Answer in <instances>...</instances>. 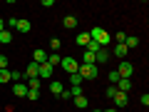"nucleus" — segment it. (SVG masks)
<instances>
[{
  "label": "nucleus",
  "instance_id": "nucleus-1",
  "mask_svg": "<svg viewBox=\"0 0 149 112\" xmlns=\"http://www.w3.org/2000/svg\"><path fill=\"white\" fill-rule=\"evenodd\" d=\"M90 37L100 45V48H107V45L112 43V35L104 30V27H92V30H90Z\"/></svg>",
  "mask_w": 149,
  "mask_h": 112
},
{
  "label": "nucleus",
  "instance_id": "nucleus-2",
  "mask_svg": "<svg viewBox=\"0 0 149 112\" xmlns=\"http://www.w3.org/2000/svg\"><path fill=\"white\" fill-rule=\"evenodd\" d=\"M97 72H100L97 65H80V70H77V75H80L82 80H95Z\"/></svg>",
  "mask_w": 149,
  "mask_h": 112
},
{
  "label": "nucleus",
  "instance_id": "nucleus-3",
  "mask_svg": "<svg viewBox=\"0 0 149 112\" xmlns=\"http://www.w3.org/2000/svg\"><path fill=\"white\" fill-rule=\"evenodd\" d=\"M60 67H62L67 75H74L77 70H80V62H77L74 57H70V55H67V57H62V60H60Z\"/></svg>",
  "mask_w": 149,
  "mask_h": 112
},
{
  "label": "nucleus",
  "instance_id": "nucleus-4",
  "mask_svg": "<svg viewBox=\"0 0 149 112\" xmlns=\"http://www.w3.org/2000/svg\"><path fill=\"white\" fill-rule=\"evenodd\" d=\"M132 72H134L132 62H127V60H122V62H119V67H117V75L122 77V80H129V77H132Z\"/></svg>",
  "mask_w": 149,
  "mask_h": 112
},
{
  "label": "nucleus",
  "instance_id": "nucleus-5",
  "mask_svg": "<svg viewBox=\"0 0 149 112\" xmlns=\"http://www.w3.org/2000/svg\"><path fill=\"white\" fill-rule=\"evenodd\" d=\"M52 72H55V67H52L50 62H42L40 67H37V77H40V80H50Z\"/></svg>",
  "mask_w": 149,
  "mask_h": 112
},
{
  "label": "nucleus",
  "instance_id": "nucleus-6",
  "mask_svg": "<svg viewBox=\"0 0 149 112\" xmlns=\"http://www.w3.org/2000/svg\"><path fill=\"white\" fill-rule=\"evenodd\" d=\"M107 60H109V50H104V48H100L95 52V65L100 67V65H107Z\"/></svg>",
  "mask_w": 149,
  "mask_h": 112
},
{
  "label": "nucleus",
  "instance_id": "nucleus-7",
  "mask_svg": "<svg viewBox=\"0 0 149 112\" xmlns=\"http://www.w3.org/2000/svg\"><path fill=\"white\" fill-rule=\"evenodd\" d=\"M32 62H37V65L47 62V52H45L42 48H35V50H32Z\"/></svg>",
  "mask_w": 149,
  "mask_h": 112
},
{
  "label": "nucleus",
  "instance_id": "nucleus-8",
  "mask_svg": "<svg viewBox=\"0 0 149 112\" xmlns=\"http://www.w3.org/2000/svg\"><path fill=\"white\" fill-rule=\"evenodd\" d=\"M37 67H40L37 62H30V65L25 67V82H27V80H35V77H37Z\"/></svg>",
  "mask_w": 149,
  "mask_h": 112
},
{
  "label": "nucleus",
  "instance_id": "nucleus-9",
  "mask_svg": "<svg viewBox=\"0 0 149 112\" xmlns=\"http://www.w3.org/2000/svg\"><path fill=\"white\" fill-rule=\"evenodd\" d=\"M13 92H15V97H25L27 95V82H15L13 85Z\"/></svg>",
  "mask_w": 149,
  "mask_h": 112
},
{
  "label": "nucleus",
  "instance_id": "nucleus-10",
  "mask_svg": "<svg viewBox=\"0 0 149 112\" xmlns=\"http://www.w3.org/2000/svg\"><path fill=\"white\" fill-rule=\"evenodd\" d=\"M90 40H92V37H90V32H80V35L74 37V43L80 45V48H82V50H85V48H87V45H90Z\"/></svg>",
  "mask_w": 149,
  "mask_h": 112
},
{
  "label": "nucleus",
  "instance_id": "nucleus-11",
  "mask_svg": "<svg viewBox=\"0 0 149 112\" xmlns=\"http://www.w3.org/2000/svg\"><path fill=\"white\" fill-rule=\"evenodd\" d=\"M114 87H117V92H124V95H127V92L132 90V80H122V77H119V82Z\"/></svg>",
  "mask_w": 149,
  "mask_h": 112
},
{
  "label": "nucleus",
  "instance_id": "nucleus-12",
  "mask_svg": "<svg viewBox=\"0 0 149 112\" xmlns=\"http://www.w3.org/2000/svg\"><path fill=\"white\" fill-rule=\"evenodd\" d=\"M112 100H114V105H117V107H127V95H124V92H117V95H114V97H112Z\"/></svg>",
  "mask_w": 149,
  "mask_h": 112
},
{
  "label": "nucleus",
  "instance_id": "nucleus-13",
  "mask_svg": "<svg viewBox=\"0 0 149 112\" xmlns=\"http://www.w3.org/2000/svg\"><path fill=\"white\" fill-rule=\"evenodd\" d=\"M62 25H65V30H72V27H77V18H74V15H67V18L62 20Z\"/></svg>",
  "mask_w": 149,
  "mask_h": 112
},
{
  "label": "nucleus",
  "instance_id": "nucleus-14",
  "mask_svg": "<svg viewBox=\"0 0 149 112\" xmlns=\"http://www.w3.org/2000/svg\"><path fill=\"white\" fill-rule=\"evenodd\" d=\"M17 30H20V32H25V35H27V32H30L32 30V25H30V20H17Z\"/></svg>",
  "mask_w": 149,
  "mask_h": 112
},
{
  "label": "nucleus",
  "instance_id": "nucleus-15",
  "mask_svg": "<svg viewBox=\"0 0 149 112\" xmlns=\"http://www.w3.org/2000/svg\"><path fill=\"white\" fill-rule=\"evenodd\" d=\"M13 43V32L10 30H3L0 32V45H10Z\"/></svg>",
  "mask_w": 149,
  "mask_h": 112
},
{
  "label": "nucleus",
  "instance_id": "nucleus-16",
  "mask_svg": "<svg viewBox=\"0 0 149 112\" xmlns=\"http://www.w3.org/2000/svg\"><path fill=\"white\" fill-rule=\"evenodd\" d=\"M137 45H139V37L127 35V40H124V48H127V50H132V48H137Z\"/></svg>",
  "mask_w": 149,
  "mask_h": 112
},
{
  "label": "nucleus",
  "instance_id": "nucleus-17",
  "mask_svg": "<svg viewBox=\"0 0 149 112\" xmlns=\"http://www.w3.org/2000/svg\"><path fill=\"white\" fill-rule=\"evenodd\" d=\"M50 90H52V95L60 97V92L65 90V85H62V82H57V80H52V82H50Z\"/></svg>",
  "mask_w": 149,
  "mask_h": 112
},
{
  "label": "nucleus",
  "instance_id": "nucleus-18",
  "mask_svg": "<svg viewBox=\"0 0 149 112\" xmlns=\"http://www.w3.org/2000/svg\"><path fill=\"white\" fill-rule=\"evenodd\" d=\"M72 100H74V107H80V110L90 107V105H87V97H85V95H80V97H72Z\"/></svg>",
  "mask_w": 149,
  "mask_h": 112
},
{
  "label": "nucleus",
  "instance_id": "nucleus-19",
  "mask_svg": "<svg viewBox=\"0 0 149 112\" xmlns=\"http://www.w3.org/2000/svg\"><path fill=\"white\" fill-rule=\"evenodd\" d=\"M10 82L15 85V82H22V72L20 70H10Z\"/></svg>",
  "mask_w": 149,
  "mask_h": 112
},
{
  "label": "nucleus",
  "instance_id": "nucleus-20",
  "mask_svg": "<svg viewBox=\"0 0 149 112\" xmlns=\"http://www.w3.org/2000/svg\"><path fill=\"white\" fill-rule=\"evenodd\" d=\"M112 52L117 55V57H122V60H124V55H127V52H129V50H127V48H124V45H117V48L112 50Z\"/></svg>",
  "mask_w": 149,
  "mask_h": 112
},
{
  "label": "nucleus",
  "instance_id": "nucleus-21",
  "mask_svg": "<svg viewBox=\"0 0 149 112\" xmlns=\"http://www.w3.org/2000/svg\"><path fill=\"white\" fill-rule=\"evenodd\" d=\"M70 82H72V87H80V85H82V82H85V80H82L80 75L74 72V75H70Z\"/></svg>",
  "mask_w": 149,
  "mask_h": 112
},
{
  "label": "nucleus",
  "instance_id": "nucleus-22",
  "mask_svg": "<svg viewBox=\"0 0 149 112\" xmlns=\"http://www.w3.org/2000/svg\"><path fill=\"white\" fill-rule=\"evenodd\" d=\"M60 48H62V43H60V37H52V40H50V50H52V52H57Z\"/></svg>",
  "mask_w": 149,
  "mask_h": 112
},
{
  "label": "nucleus",
  "instance_id": "nucleus-23",
  "mask_svg": "<svg viewBox=\"0 0 149 112\" xmlns=\"http://www.w3.org/2000/svg\"><path fill=\"white\" fill-rule=\"evenodd\" d=\"M10 82V70H0V85Z\"/></svg>",
  "mask_w": 149,
  "mask_h": 112
},
{
  "label": "nucleus",
  "instance_id": "nucleus-24",
  "mask_svg": "<svg viewBox=\"0 0 149 112\" xmlns=\"http://www.w3.org/2000/svg\"><path fill=\"white\" fill-rule=\"evenodd\" d=\"M60 60H62V57H60L57 52H52V55H47V62L52 65V67H55V65H60Z\"/></svg>",
  "mask_w": 149,
  "mask_h": 112
},
{
  "label": "nucleus",
  "instance_id": "nucleus-25",
  "mask_svg": "<svg viewBox=\"0 0 149 112\" xmlns=\"http://www.w3.org/2000/svg\"><path fill=\"white\" fill-rule=\"evenodd\" d=\"M27 100H37V97H40V90H32V87H27Z\"/></svg>",
  "mask_w": 149,
  "mask_h": 112
},
{
  "label": "nucleus",
  "instance_id": "nucleus-26",
  "mask_svg": "<svg viewBox=\"0 0 149 112\" xmlns=\"http://www.w3.org/2000/svg\"><path fill=\"white\" fill-rule=\"evenodd\" d=\"M82 65H95V55L85 50V60H82Z\"/></svg>",
  "mask_w": 149,
  "mask_h": 112
},
{
  "label": "nucleus",
  "instance_id": "nucleus-27",
  "mask_svg": "<svg viewBox=\"0 0 149 112\" xmlns=\"http://www.w3.org/2000/svg\"><path fill=\"white\" fill-rule=\"evenodd\" d=\"M85 50H87V52H92V55H95V52H97V50H100V45H97V43H95V40H90V45H87V48H85Z\"/></svg>",
  "mask_w": 149,
  "mask_h": 112
},
{
  "label": "nucleus",
  "instance_id": "nucleus-28",
  "mask_svg": "<svg viewBox=\"0 0 149 112\" xmlns=\"http://www.w3.org/2000/svg\"><path fill=\"white\" fill-rule=\"evenodd\" d=\"M114 95H117V87H114V85H112V87H107V90H104V97H109V100H112Z\"/></svg>",
  "mask_w": 149,
  "mask_h": 112
},
{
  "label": "nucleus",
  "instance_id": "nucleus-29",
  "mask_svg": "<svg viewBox=\"0 0 149 112\" xmlns=\"http://www.w3.org/2000/svg\"><path fill=\"white\" fill-rule=\"evenodd\" d=\"M109 82H112V85H117V82H119V75H117V70H112V72H109Z\"/></svg>",
  "mask_w": 149,
  "mask_h": 112
},
{
  "label": "nucleus",
  "instance_id": "nucleus-30",
  "mask_svg": "<svg viewBox=\"0 0 149 112\" xmlns=\"http://www.w3.org/2000/svg\"><path fill=\"white\" fill-rule=\"evenodd\" d=\"M0 70H8V57L5 55H0Z\"/></svg>",
  "mask_w": 149,
  "mask_h": 112
},
{
  "label": "nucleus",
  "instance_id": "nucleus-31",
  "mask_svg": "<svg viewBox=\"0 0 149 112\" xmlns=\"http://www.w3.org/2000/svg\"><path fill=\"white\" fill-rule=\"evenodd\" d=\"M60 97H62V100H72V95H70V90H62V92H60Z\"/></svg>",
  "mask_w": 149,
  "mask_h": 112
},
{
  "label": "nucleus",
  "instance_id": "nucleus-32",
  "mask_svg": "<svg viewBox=\"0 0 149 112\" xmlns=\"http://www.w3.org/2000/svg\"><path fill=\"white\" fill-rule=\"evenodd\" d=\"M102 112H117V107H107V110H102Z\"/></svg>",
  "mask_w": 149,
  "mask_h": 112
},
{
  "label": "nucleus",
  "instance_id": "nucleus-33",
  "mask_svg": "<svg viewBox=\"0 0 149 112\" xmlns=\"http://www.w3.org/2000/svg\"><path fill=\"white\" fill-rule=\"evenodd\" d=\"M3 30H5V22H3V18H0V32H3Z\"/></svg>",
  "mask_w": 149,
  "mask_h": 112
},
{
  "label": "nucleus",
  "instance_id": "nucleus-34",
  "mask_svg": "<svg viewBox=\"0 0 149 112\" xmlns=\"http://www.w3.org/2000/svg\"><path fill=\"white\" fill-rule=\"evenodd\" d=\"M92 112H102V110H97V107H95V110H92Z\"/></svg>",
  "mask_w": 149,
  "mask_h": 112
}]
</instances>
